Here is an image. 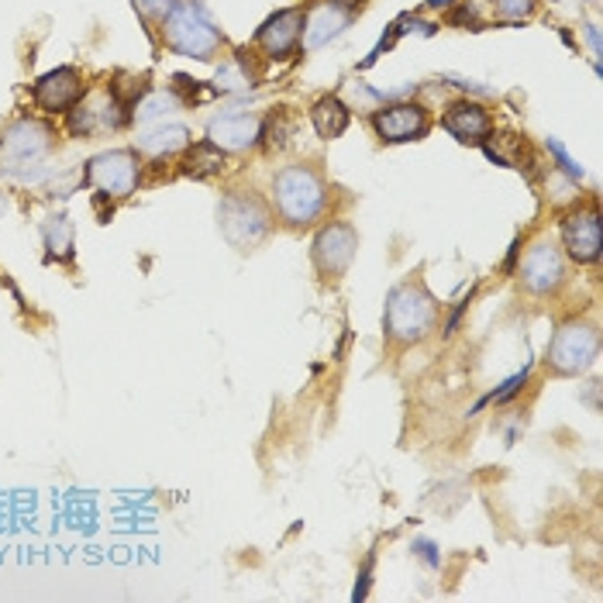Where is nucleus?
I'll list each match as a JSON object with an SVG mask.
<instances>
[{
	"label": "nucleus",
	"instance_id": "obj_1",
	"mask_svg": "<svg viewBox=\"0 0 603 603\" xmlns=\"http://www.w3.org/2000/svg\"><path fill=\"white\" fill-rule=\"evenodd\" d=\"M163 35L173 52L190 59H211L221 46V32L214 28L211 14L197 0H176L166 14Z\"/></svg>",
	"mask_w": 603,
	"mask_h": 603
},
{
	"label": "nucleus",
	"instance_id": "obj_2",
	"mask_svg": "<svg viewBox=\"0 0 603 603\" xmlns=\"http://www.w3.org/2000/svg\"><path fill=\"white\" fill-rule=\"evenodd\" d=\"M276 211L284 214L290 225H307L325 208V184L321 176L307 166H290L276 176L273 184Z\"/></svg>",
	"mask_w": 603,
	"mask_h": 603
},
{
	"label": "nucleus",
	"instance_id": "obj_3",
	"mask_svg": "<svg viewBox=\"0 0 603 603\" xmlns=\"http://www.w3.org/2000/svg\"><path fill=\"white\" fill-rule=\"evenodd\" d=\"M435 314H438L435 300L420 287L404 284V287H397L387 300V331L397 341L425 338L428 328L435 325Z\"/></svg>",
	"mask_w": 603,
	"mask_h": 603
},
{
	"label": "nucleus",
	"instance_id": "obj_4",
	"mask_svg": "<svg viewBox=\"0 0 603 603\" xmlns=\"http://www.w3.org/2000/svg\"><path fill=\"white\" fill-rule=\"evenodd\" d=\"M221 228H225L231 246H255L259 238L269 231V214L255 197L235 193L221 204Z\"/></svg>",
	"mask_w": 603,
	"mask_h": 603
},
{
	"label": "nucleus",
	"instance_id": "obj_5",
	"mask_svg": "<svg viewBox=\"0 0 603 603\" xmlns=\"http://www.w3.org/2000/svg\"><path fill=\"white\" fill-rule=\"evenodd\" d=\"M52 149V135L35 121H17L0 142V166L4 169H32Z\"/></svg>",
	"mask_w": 603,
	"mask_h": 603
},
{
	"label": "nucleus",
	"instance_id": "obj_6",
	"mask_svg": "<svg viewBox=\"0 0 603 603\" xmlns=\"http://www.w3.org/2000/svg\"><path fill=\"white\" fill-rule=\"evenodd\" d=\"M87 179L108 197H128L138 184V159L128 149H114L90 159Z\"/></svg>",
	"mask_w": 603,
	"mask_h": 603
},
{
	"label": "nucleus",
	"instance_id": "obj_7",
	"mask_svg": "<svg viewBox=\"0 0 603 603\" xmlns=\"http://www.w3.org/2000/svg\"><path fill=\"white\" fill-rule=\"evenodd\" d=\"M596 355V331L587 325H566L549 346V366L558 373H582Z\"/></svg>",
	"mask_w": 603,
	"mask_h": 603
},
{
	"label": "nucleus",
	"instance_id": "obj_8",
	"mask_svg": "<svg viewBox=\"0 0 603 603\" xmlns=\"http://www.w3.org/2000/svg\"><path fill=\"white\" fill-rule=\"evenodd\" d=\"M352 255H355V231H352V225H341V221L338 225H328L314 241V263L325 276L346 273Z\"/></svg>",
	"mask_w": 603,
	"mask_h": 603
},
{
	"label": "nucleus",
	"instance_id": "obj_9",
	"mask_svg": "<svg viewBox=\"0 0 603 603\" xmlns=\"http://www.w3.org/2000/svg\"><path fill=\"white\" fill-rule=\"evenodd\" d=\"M121 121H125V108H121V100L111 97V93H93L90 100H76L73 104L70 128L76 135H93V131L117 128Z\"/></svg>",
	"mask_w": 603,
	"mask_h": 603
},
{
	"label": "nucleus",
	"instance_id": "obj_10",
	"mask_svg": "<svg viewBox=\"0 0 603 603\" xmlns=\"http://www.w3.org/2000/svg\"><path fill=\"white\" fill-rule=\"evenodd\" d=\"M562 241H566V249H569V255L576 259V263H596L600 246H603L600 217L593 211L569 214L566 221H562Z\"/></svg>",
	"mask_w": 603,
	"mask_h": 603
},
{
	"label": "nucleus",
	"instance_id": "obj_11",
	"mask_svg": "<svg viewBox=\"0 0 603 603\" xmlns=\"http://www.w3.org/2000/svg\"><path fill=\"white\" fill-rule=\"evenodd\" d=\"M373 125H376V135L384 138V142H414L417 135H425L428 114L420 111L417 104H393V108L376 111Z\"/></svg>",
	"mask_w": 603,
	"mask_h": 603
},
{
	"label": "nucleus",
	"instance_id": "obj_12",
	"mask_svg": "<svg viewBox=\"0 0 603 603\" xmlns=\"http://www.w3.org/2000/svg\"><path fill=\"white\" fill-rule=\"evenodd\" d=\"M208 135L217 149L225 152H241L259 142V135H263V121L255 114H221L208 125Z\"/></svg>",
	"mask_w": 603,
	"mask_h": 603
},
{
	"label": "nucleus",
	"instance_id": "obj_13",
	"mask_svg": "<svg viewBox=\"0 0 603 603\" xmlns=\"http://www.w3.org/2000/svg\"><path fill=\"white\" fill-rule=\"evenodd\" d=\"M349 17H352V4H346V0H325V4H317L304 17V49L328 46L349 25Z\"/></svg>",
	"mask_w": 603,
	"mask_h": 603
},
{
	"label": "nucleus",
	"instance_id": "obj_14",
	"mask_svg": "<svg viewBox=\"0 0 603 603\" xmlns=\"http://www.w3.org/2000/svg\"><path fill=\"white\" fill-rule=\"evenodd\" d=\"M84 97V84H79V73L76 70H52L35 84V100L42 111H70L76 100Z\"/></svg>",
	"mask_w": 603,
	"mask_h": 603
},
{
	"label": "nucleus",
	"instance_id": "obj_15",
	"mask_svg": "<svg viewBox=\"0 0 603 603\" xmlns=\"http://www.w3.org/2000/svg\"><path fill=\"white\" fill-rule=\"evenodd\" d=\"M300 38H304V11H279L259 28V46L273 59L290 55L300 46Z\"/></svg>",
	"mask_w": 603,
	"mask_h": 603
},
{
	"label": "nucleus",
	"instance_id": "obj_16",
	"mask_svg": "<svg viewBox=\"0 0 603 603\" xmlns=\"http://www.w3.org/2000/svg\"><path fill=\"white\" fill-rule=\"evenodd\" d=\"M520 273H525V287L535 290V293H549L562 284V276H566V263H562L558 249L552 246H535L528 255H525V266H520Z\"/></svg>",
	"mask_w": 603,
	"mask_h": 603
},
{
	"label": "nucleus",
	"instance_id": "obj_17",
	"mask_svg": "<svg viewBox=\"0 0 603 603\" xmlns=\"http://www.w3.org/2000/svg\"><path fill=\"white\" fill-rule=\"evenodd\" d=\"M445 128L458 138V142L479 146L482 138L490 135V114L482 111L479 104H469V100H462V104L449 108V114H445Z\"/></svg>",
	"mask_w": 603,
	"mask_h": 603
},
{
	"label": "nucleus",
	"instance_id": "obj_18",
	"mask_svg": "<svg viewBox=\"0 0 603 603\" xmlns=\"http://www.w3.org/2000/svg\"><path fill=\"white\" fill-rule=\"evenodd\" d=\"M311 121H314V131L331 142V138L346 135V128H349V108L341 104L338 97H321L317 104H314V111H311Z\"/></svg>",
	"mask_w": 603,
	"mask_h": 603
},
{
	"label": "nucleus",
	"instance_id": "obj_19",
	"mask_svg": "<svg viewBox=\"0 0 603 603\" xmlns=\"http://www.w3.org/2000/svg\"><path fill=\"white\" fill-rule=\"evenodd\" d=\"M190 142V131L184 128V125H152V128H146V135H142V152H149V155H169V152H179Z\"/></svg>",
	"mask_w": 603,
	"mask_h": 603
},
{
	"label": "nucleus",
	"instance_id": "obj_20",
	"mask_svg": "<svg viewBox=\"0 0 603 603\" xmlns=\"http://www.w3.org/2000/svg\"><path fill=\"white\" fill-rule=\"evenodd\" d=\"M221 169H225V149H217L214 142L193 146V152L187 159V173L190 176H214Z\"/></svg>",
	"mask_w": 603,
	"mask_h": 603
},
{
	"label": "nucleus",
	"instance_id": "obj_21",
	"mask_svg": "<svg viewBox=\"0 0 603 603\" xmlns=\"http://www.w3.org/2000/svg\"><path fill=\"white\" fill-rule=\"evenodd\" d=\"M176 111H179V100L173 93H166V90H159V93H149L142 104H138L135 114H138L142 125H155V121H166Z\"/></svg>",
	"mask_w": 603,
	"mask_h": 603
},
{
	"label": "nucleus",
	"instance_id": "obj_22",
	"mask_svg": "<svg viewBox=\"0 0 603 603\" xmlns=\"http://www.w3.org/2000/svg\"><path fill=\"white\" fill-rule=\"evenodd\" d=\"M217 87L221 90H249L252 87V73L246 70V59H231L217 70Z\"/></svg>",
	"mask_w": 603,
	"mask_h": 603
},
{
	"label": "nucleus",
	"instance_id": "obj_23",
	"mask_svg": "<svg viewBox=\"0 0 603 603\" xmlns=\"http://www.w3.org/2000/svg\"><path fill=\"white\" fill-rule=\"evenodd\" d=\"M493 11L500 22H525L535 11V0H493Z\"/></svg>",
	"mask_w": 603,
	"mask_h": 603
},
{
	"label": "nucleus",
	"instance_id": "obj_24",
	"mask_svg": "<svg viewBox=\"0 0 603 603\" xmlns=\"http://www.w3.org/2000/svg\"><path fill=\"white\" fill-rule=\"evenodd\" d=\"M549 149H552V155L558 159V166H562V169H566V173H569L573 179H582V166L576 163V159H573V155H569L566 149H562V142H558V138H549Z\"/></svg>",
	"mask_w": 603,
	"mask_h": 603
},
{
	"label": "nucleus",
	"instance_id": "obj_25",
	"mask_svg": "<svg viewBox=\"0 0 603 603\" xmlns=\"http://www.w3.org/2000/svg\"><path fill=\"white\" fill-rule=\"evenodd\" d=\"M176 0H135V11L146 14V17H159V14H169V8Z\"/></svg>",
	"mask_w": 603,
	"mask_h": 603
},
{
	"label": "nucleus",
	"instance_id": "obj_26",
	"mask_svg": "<svg viewBox=\"0 0 603 603\" xmlns=\"http://www.w3.org/2000/svg\"><path fill=\"white\" fill-rule=\"evenodd\" d=\"M525 376H528V373H520V376H514V379H511V384L504 387V393H497V400H511V397H514V393L520 390V384H525Z\"/></svg>",
	"mask_w": 603,
	"mask_h": 603
},
{
	"label": "nucleus",
	"instance_id": "obj_27",
	"mask_svg": "<svg viewBox=\"0 0 603 603\" xmlns=\"http://www.w3.org/2000/svg\"><path fill=\"white\" fill-rule=\"evenodd\" d=\"M455 22H469V25H476V11H473V8H462V11L455 14Z\"/></svg>",
	"mask_w": 603,
	"mask_h": 603
},
{
	"label": "nucleus",
	"instance_id": "obj_28",
	"mask_svg": "<svg viewBox=\"0 0 603 603\" xmlns=\"http://www.w3.org/2000/svg\"><path fill=\"white\" fill-rule=\"evenodd\" d=\"M587 35H590V46H593V52L600 55V32H596V25H590V28H587Z\"/></svg>",
	"mask_w": 603,
	"mask_h": 603
},
{
	"label": "nucleus",
	"instance_id": "obj_29",
	"mask_svg": "<svg viewBox=\"0 0 603 603\" xmlns=\"http://www.w3.org/2000/svg\"><path fill=\"white\" fill-rule=\"evenodd\" d=\"M428 4H431V8H449L452 0H428Z\"/></svg>",
	"mask_w": 603,
	"mask_h": 603
}]
</instances>
